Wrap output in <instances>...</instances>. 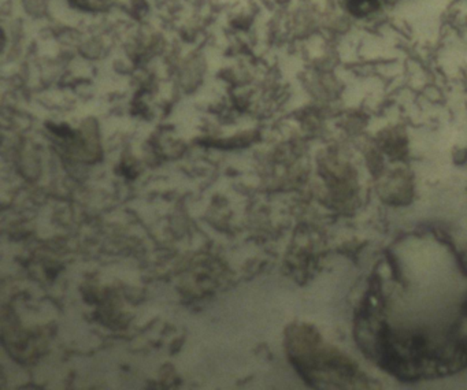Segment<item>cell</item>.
<instances>
[{
	"mask_svg": "<svg viewBox=\"0 0 467 390\" xmlns=\"http://www.w3.org/2000/svg\"><path fill=\"white\" fill-rule=\"evenodd\" d=\"M344 7L355 16H366L380 8L381 0H342Z\"/></svg>",
	"mask_w": 467,
	"mask_h": 390,
	"instance_id": "cell-1",
	"label": "cell"
}]
</instances>
